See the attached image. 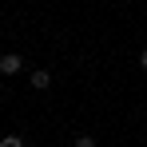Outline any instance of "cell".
Instances as JSON below:
<instances>
[{
    "label": "cell",
    "instance_id": "1",
    "mask_svg": "<svg viewBox=\"0 0 147 147\" xmlns=\"http://www.w3.org/2000/svg\"><path fill=\"white\" fill-rule=\"evenodd\" d=\"M24 72V56L20 52H4L0 56V76H20Z\"/></svg>",
    "mask_w": 147,
    "mask_h": 147
},
{
    "label": "cell",
    "instance_id": "2",
    "mask_svg": "<svg viewBox=\"0 0 147 147\" xmlns=\"http://www.w3.org/2000/svg\"><path fill=\"white\" fill-rule=\"evenodd\" d=\"M28 84H32L36 92H48L52 88V72L48 68H36V72H28Z\"/></svg>",
    "mask_w": 147,
    "mask_h": 147
},
{
    "label": "cell",
    "instance_id": "3",
    "mask_svg": "<svg viewBox=\"0 0 147 147\" xmlns=\"http://www.w3.org/2000/svg\"><path fill=\"white\" fill-rule=\"evenodd\" d=\"M72 147H99V143H96V135H76Z\"/></svg>",
    "mask_w": 147,
    "mask_h": 147
},
{
    "label": "cell",
    "instance_id": "4",
    "mask_svg": "<svg viewBox=\"0 0 147 147\" xmlns=\"http://www.w3.org/2000/svg\"><path fill=\"white\" fill-rule=\"evenodd\" d=\"M0 147H24V135H4Z\"/></svg>",
    "mask_w": 147,
    "mask_h": 147
},
{
    "label": "cell",
    "instance_id": "5",
    "mask_svg": "<svg viewBox=\"0 0 147 147\" xmlns=\"http://www.w3.org/2000/svg\"><path fill=\"white\" fill-rule=\"evenodd\" d=\"M139 68H143V72H147V44H143V48H139Z\"/></svg>",
    "mask_w": 147,
    "mask_h": 147
}]
</instances>
